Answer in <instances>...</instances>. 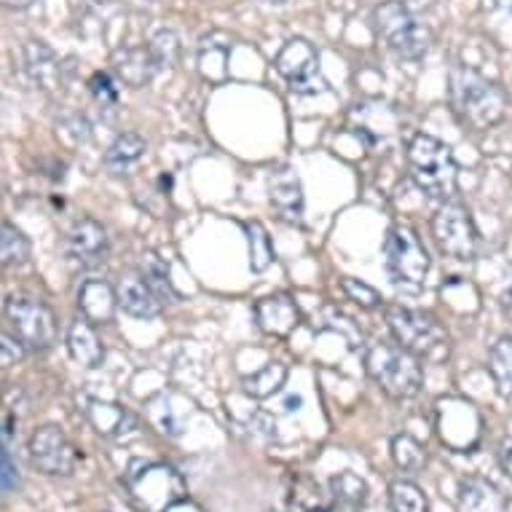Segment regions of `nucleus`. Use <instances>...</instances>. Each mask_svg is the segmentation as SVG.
Segmentation results:
<instances>
[{
  "instance_id": "34",
  "label": "nucleus",
  "mask_w": 512,
  "mask_h": 512,
  "mask_svg": "<svg viewBox=\"0 0 512 512\" xmlns=\"http://www.w3.org/2000/svg\"><path fill=\"white\" fill-rule=\"evenodd\" d=\"M89 89H92L94 100L100 102L102 108H113L118 102L116 86H113L110 76H105V73H94L92 81H89Z\"/></svg>"
},
{
  "instance_id": "2",
  "label": "nucleus",
  "mask_w": 512,
  "mask_h": 512,
  "mask_svg": "<svg viewBox=\"0 0 512 512\" xmlns=\"http://www.w3.org/2000/svg\"><path fill=\"white\" fill-rule=\"evenodd\" d=\"M408 167L413 183L429 199H451L459 183V167L451 148L432 135H416L408 145Z\"/></svg>"
},
{
  "instance_id": "19",
  "label": "nucleus",
  "mask_w": 512,
  "mask_h": 512,
  "mask_svg": "<svg viewBox=\"0 0 512 512\" xmlns=\"http://www.w3.org/2000/svg\"><path fill=\"white\" fill-rule=\"evenodd\" d=\"M459 510L462 512H502L504 499L491 483L480 478L462 480L459 488Z\"/></svg>"
},
{
  "instance_id": "33",
  "label": "nucleus",
  "mask_w": 512,
  "mask_h": 512,
  "mask_svg": "<svg viewBox=\"0 0 512 512\" xmlns=\"http://www.w3.org/2000/svg\"><path fill=\"white\" fill-rule=\"evenodd\" d=\"M344 293L352 298L354 303H360L362 309H376L378 303H381V295L373 290V287H368L365 282H357V279H344Z\"/></svg>"
},
{
  "instance_id": "24",
  "label": "nucleus",
  "mask_w": 512,
  "mask_h": 512,
  "mask_svg": "<svg viewBox=\"0 0 512 512\" xmlns=\"http://www.w3.org/2000/svg\"><path fill=\"white\" fill-rule=\"evenodd\" d=\"M290 512H333V496L322 494L314 480H295V488L290 491Z\"/></svg>"
},
{
  "instance_id": "10",
  "label": "nucleus",
  "mask_w": 512,
  "mask_h": 512,
  "mask_svg": "<svg viewBox=\"0 0 512 512\" xmlns=\"http://www.w3.org/2000/svg\"><path fill=\"white\" fill-rule=\"evenodd\" d=\"M387 322L397 344L413 354H432L437 346L445 344V330L440 328V322L424 311L392 306L387 311Z\"/></svg>"
},
{
  "instance_id": "37",
  "label": "nucleus",
  "mask_w": 512,
  "mask_h": 512,
  "mask_svg": "<svg viewBox=\"0 0 512 512\" xmlns=\"http://www.w3.org/2000/svg\"><path fill=\"white\" fill-rule=\"evenodd\" d=\"M499 462H502V470L512 478V440H504L502 451H499Z\"/></svg>"
},
{
  "instance_id": "14",
  "label": "nucleus",
  "mask_w": 512,
  "mask_h": 512,
  "mask_svg": "<svg viewBox=\"0 0 512 512\" xmlns=\"http://www.w3.org/2000/svg\"><path fill=\"white\" fill-rule=\"evenodd\" d=\"M255 319H258V325H261L263 333H269V336L277 338H287L298 328V322H301V311L295 306V301L290 295H269V298H263L255 306Z\"/></svg>"
},
{
  "instance_id": "15",
  "label": "nucleus",
  "mask_w": 512,
  "mask_h": 512,
  "mask_svg": "<svg viewBox=\"0 0 512 512\" xmlns=\"http://www.w3.org/2000/svg\"><path fill=\"white\" fill-rule=\"evenodd\" d=\"M271 207L285 223H301L303 220V188L293 169H279L269 180Z\"/></svg>"
},
{
  "instance_id": "30",
  "label": "nucleus",
  "mask_w": 512,
  "mask_h": 512,
  "mask_svg": "<svg viewBox=\"0 0 512 512\" xmlns=\"http://www.w3.org/2000/svg\"><path fill=\"white\" fill-rule=\"evenodd\" d=\"M392 459L400 470L405 472H421L427 464V454H424V445L411 435H397L392 440Z\"/></svg>"
},
{
  "instance_id": "22",
  "label": "nucleus",
  "mask_w": 512,
  "mask_h": 512,
  "mask_svg": "<svg viewBox=\"0 0 512 512\" xmlns=\"http://www.w3.org/2000/svg\"><path fill=\"white\" fill-rule=\"evenodd\" d=\"M287 381V368L282 362H269V365H263L258 373H252L242 381L244 392L255 400H266V397L277 395L279 389L285 387Z\"/></svg>"
},
{
  "instance_id": "6",
  "label": "nucleus",
  "mask_w": 512,
  "mask_h": 512,
  "mask_svg": "<svg viewBox=\"0 0 512 512\" xmlns=\"http://www.w3.org/2000/svg\"><path fill=\"white\" fill-rule=\"evenodd\" d=\"M6 317H9L11 328L17 333V338L27 349L43 352L54 344L57 338V317L54 311L38 298L30 295H11L6 301Z\"/></svg>"
},
{
  "instance_id": "27",
  "label": "nucleus",
  "mask_w": 512,
  "mask_h": 512,
  "mask_svg": "<svg viewBox=\"0 0 512 512\" xmlns=\"http://www.w3.org/2000/svg\"><path fill=\"white\" fill-rule=\"evenodd\" d=\"M140 271H143V277L148 279V285L153 287V293L159 295L161 303L177 301L175 287H172V279H169L167 263L161 261L159 255H153V252L143 255V266H140Z\"/></svg>"
},
{
  "instance_id": "17",
  "label": "nucleus",
  "mask_w": 512,
  "mask_h": 512,
  "mask_svg": "<svg viewBox=\"0 0 512 512\" xmlns=\"http://www.w3.org/2000/svg\"><path fill=\"white\" fill-rule=\"evenodd\" d=\"M78 309L92 325H105L118 309L116 287H110L105 279H86L78 290Z\"/></svg>"
},
{
  "instance_id": "21",
  "label": "nucleus",
  "mask_w": 512,
  "mask_h": 512,
  "mask_svg": "<svg viewBox=\"0 0 512 512\" xmlns=\"http://www.w3.org/2000/svg\"><path fill=\"white\" fill-rule=\"evenodd\" d=\"M145 151H148V145H145L143 137L135 135V132H124V135L116 137V143L110 145L108 153H105V167L116 175H124L143 159Z\"/></svg>"
},
{
  "instance_id": "28",
  "label": "nucleus",
  "mask_w": 512,
  "mask_h": 512,
  "mask_svg": "<svg viewBox=\"0 0 512 512\" xmlns=\"http://www.w3.org/2000/svg\"><path fill=\"white\" fill-rule=\"evenodd\" d=\"M86 413H89V421L97 427L100 435H118L126 424H135V419L124 408L110 403H92Z\"/></svg>"
},
{
  "instance_id": "32",
  "label": "nucleus",
  "mask_w": 512,
  "mask_h": 512,
  "mask_svg": "<svg viewBox=\"0 0 512 512\" xmlns=\"http://www.w3.org/2000/svg\"><path fill=\"white\" fill-rule=\"evenodd\" d=\"M151 54L156 59L159 68H175L177 59H180V41L172 30H159V33L151 38Z\"/></svg>"
},
{
  "instance_id": "40",
  "label": "nucleus",
  "mask_w": 512,
  "mask_h": 512,
  "mask_svg": "<svg viewBox=\"0 0 512 512\" xmlns=\"http://www.w3.org/2000/svg\"><path fill=\"white\" fill-rule=\"evenodd\" d=\"M269 3H285V0H269Z\"/></svg>"
},
{
  "instance_id": "20",
  "label": "nucleus",
  "mask_w": 512,
  "mask_h": 512,
  "mask_svg": "<svg viewBox=\"0 0 512 512\" xmlns=\"http://www.w3.org/2000/svg\"><path fill=\"white\" fill-rule=\"evenodd\" d=\"M25 65L27 73L33 76L35 84H41L43 89H54L59 81V62L54 57V51L41 41H30L25 46Z\"/></svg>"
},
{
  "instance_id": "3",
  "label": "nucleus",
  "mask_w": 512,
  "mask_h": 512,
  "mask_svg": "<svg viewBox=\"0 0 512 512\" xmlns=\"http://www.w3.org/2000/svg\"><path fill=\"white\" fill-rule=\"evenodd\" d=\"M365 368L384 395L392 400H411L421 392L424 370L419 354L408 352L400 344H373L365 354Z\"/></svg>"
},
{
  "instance_id": "9",
  "label": "nucleus",
  "mask_w": 512,
  "mask_h": 512,
  "mask_svg": "<svg viewBox=\"0 0 512 512\" xmlns=\"http://www.w3.org/2000/svg\"><path fill=\"white\" fill-rule=\"evenodd\" d=\"M277 73L295 94H319L328 89V81L319 70V54L309 41L293 38L277 54Z\"/></svg>"
},
{
  "instance_id": "25",
  "label": "nucleus",
  "mask_w": 512,
  "mask_h": 512,
  "mask_svg": "<svg viewBox=\"0 0 512 512\" xmlns=\"http://www.w3.org/2000/svg\"><path fill=\"white\" fill-rule=\"evenodd\" d=\"M491 378L499 387V395L512 397V338H499L491 349V362H488Z\"/></svg>"
},
{
  "instance_id": "4",
  "label": "nucleus",
  "mask_w": 512,
  "mask_h": 512,
  "mask_svg": "<svg viewBox=\"0 0 512 512\" xmlns=\"http://www.w3.org/2000/svg\"><path fill=\"white\" fill-rule=\"evenodd\" d=\"M126 491L140 512H167L185 499V480L169 464L145 462L129 470Z\"/></svg>"
},
{
  "instance_id": "12",
  "label": "nucleus",
  "mask_w": 512,
  "mask_h": 512,
  "mask_svg": "<svg viewBox=\"0 0 512 512\" xmlns=\"http://www.w3.org/2000/svg\"><path fill=\"white\" fill-rule=\"evenodd\" d=\"M118 306L137 319H153L159 317L161 301L159 295L153 293V287L148 285V279L143 277V271H124L116 285Z\"/></svg>"
},
{
  "instance_id": "8",
  "label": "nucleus",
  "mask_w": 512,
  "mask_h": 512,
  "mask_svg": "<svg viewBox=\"0 0 512 512\" xmlns=\"http://www.w3.org/2000/svg\"><path fill=\"white\" fill-rule=\"evenodd\" d=\"M384 258L395 282H408V285H421L432 266L427 247L421 244L419 234L408 226L389 228L384 239Z\"/></svg>"
},
{
  "instance_id": "23",
  "label": "nucleus",
  "mask_w": 512,
  "mask_h": 512,
  "mask_svg": "<svg viewBox=\"0 0 512 512\" xmlns=\"http://www.w3.org/2000/svg\"><path fill=\"white\" fill-rule=\"evenodd\" d=\"M330 496H333V504L344 510H360L368 499V486L354 472H338L330 478Z\"/></svg>"
},
{
  "instance_id": "39",
  "label": "nucleus",
  "mask_w": 512,
  "mask_h": 512,
  "mask_svg": "<svg viewBox=\"0 0 512 512\" xmlns=\"http://www.w3.org/2000/svg\"><path fill=\"white\" fill-rule=\"evenodd\" d=\"M3 3H6V6H11V9H27L33 0H3Z\"/></svg>"
},
{
  "instance_id": "11",
  "label": "nucleus",
  "mask_w": 512,
  "mask_h": 512,
  "mask_svg": "<svg viewBox=\"0 0 512 512\" xmlns=\"http://www.w3.org/2000/svg\"><path fill=\"white\" fill-rule=\"evenodd\" d=\"M30 459L43 475L68 478L76 470L78 451L62 429L49 424V427L35 429V435L30 437Z\"/></svg>"
},
{
  "instance_id": "36",
  "label": "nucleus",
  "mask_w": 512,
  "mask_h": 512,
  "mask_svg": "<svg viewBox=\"0 0 512 512\" xmlns=\"http://www.w3.org/2000/svg\"><path fill=\"white\" fill-rule=\"evenodd\" d=\"M25 357V344L22 341H14L11 336H3V344H0V362H3V368H9V365H17Z\"/></svg>"
},
{
  "instance_id": "18",
  "label": "nucleus",
  "mask_w": 512,
  "mask_h": 512,
  "mask_svg": "<svg viewBox=\"0 0 512 512\" xmlns=\"http://www.w3.org/2000/svg\"><path fill=\"white\" fill-rule=\"evenodd\" d=\"M68 352L84 368H100L102 365V360H105V346H102V341L94 333L89 319H78V322L70 325Z\"/></svg>"
},
{
  "instance_id": "5",
  "label": "nucleus",
  "mask_w": 512,
  "mask_h": 512,
  "mask_svg": "<svg viewBox=\"0 0 512 512\" xmlns=\"http://www.w3.org/2000/svg\"><path fill=\"white\" fill-rule=\"evenodd\" d=\"M376 30L387 46L403 59H421L432 46V33L400 0H387L376 9Z\"/></svg>"
},
{
  "instance_id": "38",
  "label": "nucleus",
  "mask_w": 512,
  "mask_h": 512,
  "mask_svg": "<svg viewBox=\"0 0 512 512\" xmlns=\"http://www.w3.org/2000/svg\"><path fill=\"white\" fill-rule=\"evenodd\" d=\"M126 3H129V6H135V9H151L156 0H126Z\"/></svg>"
},
{
  "instance_id": "7",
  "label": "nucleus",
  "mask_w": 512,
  "mask_h": 512,
  "mask_svg": "<svg viewBox=\"0 0 512 512\" xmlns=\"http://www.w3.org/2000/svg\"><path fill=\"white\" fill-rule=\"evenodd\" d=\"M432 236L443 255L456 261H470L478 252V228L464 204L448 202L432 218Z\"/></svg>"
},
{
  "instance_id": "31",
  "label": "nucleus",
  "mask_w": 512,
  "mask_h": 512,
  "mask_svg": "<svg viewBox=\"0 0 512 512\" xmlns=\"http://www.w3.org/2000/svg\"><path fill=\"white\" fill-rule=\"evenodd\" d=\"M30 258V242L22 231L11 226V223H3L0 228V261L3 266H19Z\"/></svg>"
},
{
  "instance_id": "29",
  "label": "nucleus",
  "mask_w": 512,
  "mask_h": 512,
  "mask_svg": "<svg viewBox=\"0 0 512 512\" xmlns=\"http://www.w3.org/2000/svg\"><path fill=\"white\" fill-rule=\"evenodd\" d=\"M389 504L395 512H427V496L411 480H395L389 486Z\"/></svg>"
},
{
  "instance_id": "1",
  "label": "nucleus",
  "mask_w": 512,
  "mask_h": 512,
  "mask_svg": "<svg viewBox=\"0 0 512 512\" xmlns=\"http://www.w3.org/2000/svg\"><path fill=\"white\" fill-rule=\"evenodd\" d=\"M448 94L459 121L472 129H488L499 124L507 113V94L472 68H454L448 81Z\"/></svg>"
},
{
  "instance_id": "35",
  "label": "nucleus",
  "mask_w": 512,
  "mask_h": 512,
  "mask_svg": "<svg viewBox=\"0 0 512 512\" xmlns=\"http://www.w3.org/2000/svg\"><path fill=\"white\" fill-rule=\"evenodd\" d=\"M0 486H3V494L9 496L19 488V467L11 459L9 445H3V454H0Z\"/></svg>"
},
{
  "instance_id": "13",
  "label": "nucleus",
  "mask_w": 512,
  "mask_h": 512,
  "mask_svg": "<svg viewBox=\"0 0 512 512\" xmlns=\"http://www.w3.org/2000/svg\"><path fill=\"white\" fill-rule=\"evenodd\" d=\"M68 252L81 266H97L108 255V234L92 218H81L73 223L68 234Z\"/></svg>"
},
{
  "instance_id": "26",
  "label": "nucleus",
  "mask_w": 512,
  "mask_h": 512,
  "mask_svg": "<svg viewBox=\"0 0 512 512\" xmlns=\"http://www.w3.org/2000/svg\"><path fill=\"white\" fill-rule=\"evenodd\" d=\"M247 242H250V269L252 271H266L274 261V244L261 220H252L247 223Z\"/></svg>"
},
{
  "instance_id": "16",
  "label": "nucleus",
  "mask_w": 512,
  "mask_h": 512,
  "mask_svg": "<svg viewBox=\"0 0 512 512\" xmlns=\"http://www.w3.org/2000/svg\"><path fill=\"white\" fill-rule=\"evenodd\" d=\"M110 65L116 70V76L132 89H140L153 78V73L159 70L156 59H153L151 49L145 46H124V49L113 51Z\"/></svg>"
}]
</instances>
